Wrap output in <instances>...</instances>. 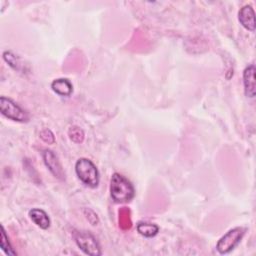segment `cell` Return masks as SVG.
<instances>
[{
    "label": "cell",
    "instance_id": "obj_8",
    "mask_svg": "<svg viewBox=\"0 0 256 256\" xmlns=\"http://www.w3.org/2000/svg\"><path fill=\"white\" fill-rule=\"evenodd\" d=\"M243 83L246 96L253 98L255 96V66L253 64L245 68L243 72Z\"/></svg>",
    "mask_w": 256,
    "mask_h": 256
},
{
    "label": "cell",
    "instance_id": "obj_7",
    "mask_svg": "<svg viewBox=\"0 0 256 256\" xmlns=\"http://www.w3.org/2000/svg\"><path fill=\"white\" fill-rule=\"evenodd\" d=\"M238 19L241 25L247 30L252 32L255 30V13L250 5H245L240 9Z\"/></svg>",
    "mask_w": 256,
    "mask_h": 256
},
{
    "label": "cell",
    "instance_id": "obj_14",
    "mask_svg": "<svg viewBox=\"0 0 256 256\" xmlns=\"http://www.w3.org/2000/svg\"><path fill=\"white\" fill-rule=\"evenodd\" d=\"M69 135L75 142H81L83 139V132L78 127H72L69 131Z\"/></svg>",
    "mask_w": 256,
    "mask_h": 256
},
{
    "label": "cell",
    "instance_id": "obj_13",
    "mask_svg": "<svg viewBox=\"0 0 256 256\" xmlns=\"http://www.w3.org/2000/svg\"><path fill=\"white\" fill-rule=\"evenodd\" d=\"M3 58L12 68L19 70L20 63H19L18 58L14 54H12L10 51H6V52L3 53Z\"/></svg>",
    "mask_w": 256,
    "mask_h": 256
},
{
    "label": "cell",
    "instance_id": "obj_3",
    "mask_svg": "<svg viewBox=\"0 0 256 256\" xmlns=\"http://www.w3.org/2000/svg\"><path fill=\"white\" fill-rule=\"evenodd\" d=\"M246 229L242 227H236L229 230L224 236H222L217 242L216 249L220 254H227L233 250L236 245L241 241Z\"/></svg>",
    "mask_w": 256,
    "mask_h": 256
},
{
    "label": "cell",
    "instance_id": "obj_11",
    "mask_svg": "<svg viewBox=\"0 0 256 256\" xmlns=\"http://www.w3.org/2000/svg\"><path fill=\"white\" fill-rule=\"evenodd\" d=\"M159 230V227L155 224H151V223H144V222H140L137 225V231L145 236V237H153L157 234Z\"/></svg>",
    "mask_w": 256,
    "mask_h": 256
},
{
    "label": "cell",
    "instance_id": "obj_9",
    "mask_svg": "<svg viewBox=\"0 0 256 256\" xmlns=\"http://www.w3.org/2000/svg\"><path fill=\"white\" fill-rule=\"evenodd\" d=\"M29 216L31 220L40 228L47 229L50 226V219L47 213L39 208H33L29 211Z\"/></svg>",
    "mask_w": 256,
    "mask_h": 256
},
{
    "label": "cell",
    "instance_id": "obj_12",
    "mask_svg": "<svg viewBox=\"0 0 256 256\" xmlns=\"http://www.w3.org/2000/svg\"><path fill=\"white\" fill-rule=\"evenodd\" d=\"M1 249L5 252V254L7 255H16V252L12 249L9 239L6 235V232L4 230V227L2 226V231H1Z\"/></svg>",
    "mask_w": 256,
    "mask_h": 256
},
{
    "label": "cell",
    "instance_id": "obj_1",
    "mask_svg": "<svg viewBox=\"0 0 256 256\" xmlns=\"http://www.w3.org/2000/svg\"><path fill=\"white\" fill-rule=\"evenodd\" d=\"M110 194L116 203H126L134 197V187L123 175L114 173L110 180Z\"/></svg>",
    "mask_w": 256,
    "mask_h": 256
},
{
    "label": "cell",
    "instance_id": "obj_2",
    "mask_svg": "<svg viewBox=\"0 0 256 256\" xmlns=\"http://www.w3.org/2000/svg\"><path fill=\"white\" fill-rule=\"evenodd\" d=\"M75 172L78 178L89 187H97L99 184V172L94 163L87 158H80L75 164Z\"/></svg>",
    "mask_w": 256,
    "mask_h": 256
},
{
    "label": "cell",
    "instance_id": "obj_4",
    "mask_svg": "<svg viewBox=\"0 0 256 256\" xmlns=\"http://www.w3.org/2000/svg\"><path fill=\"white\" fill-rule=\"evenodd\" d=\"M0 110L5 117L11 120L18 122H27L29 120L28 113L7 97L2 96L0 98Z\"/></svg>",
    "mask_w": 256,
    "mask_h": 256
},
{
    "label": "cell",
    "instance_id": "obj_10",
    "mask_svg": "<svg viewBox=\"0 0 256 256\" xmlns=\"http://www.w3.org/2000/svg\"><path fill=\"white\" fill-rule=\"evenodd\" d=\"M52 90L60 96H69L72 93V84L68 79L59 78L51 83Z\"/></svg>",
    "mask_w": 256,
    "mask_h": 256
},
{
    "label": "cell",
    "instance_id": "obj_15",
    "mask_svg": "<svg viewBox=\"0 0 256 256\" xmlns=\"http://www.w3.org/2000/svg\"><path fill=\"white\" fill-rule=\"evenodd\" d=\"M40 137H41L45 142H48L49 144H51V143H53V142L55 141L53 133H52L50 130H48V129H44V130L40 133Z\"/></svg>",
    "mask_w": 256,
    "mask_h": 256
},
{
    "label": "cell",
    "instance_id": "obj_5",
    "mask_svg": "<svg viewBox=\"0 0 256 256\" xmlns=\"http://www.w3.org/2000/svg\"><path fill=\"white\" fill-rule=\"evenodd\" d=\"M75 241L78 247L85 253L91 256L101 255L100 246L96 238L89 232L78 231L75 233Z\"/></svg>",
    "mask_w": 256,
    "mask_h": 256
},
{
    "label": "cell",
    "instance_id": "obj_6",
    "mask_svg": "<svg viewBox=\"0 0 256 256\" xmlns=\"http://www.w3.org/2000/svg\"><path fill=\"white\" fill-rule=\"evenodd\" d=\"M42 157L44 160V163L46 167L49 169V171L58 179L63 180L64 179V171L62 169V166L57 158V156L48 149L43 150Z\"/></svg>",
    "mask_w": 256,
    "mask_h": 256
}]
</instances>
